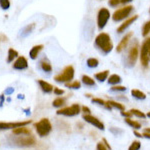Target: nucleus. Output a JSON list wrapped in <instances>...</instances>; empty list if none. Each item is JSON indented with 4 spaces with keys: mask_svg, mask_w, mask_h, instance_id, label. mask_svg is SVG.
<instances>
[{
    "mask_svg": "<svg viewBox=\"0 0 150 150\" xmlns=\"http://www.w3.org/2000/svg\"><path fill=\"white\" fill-rule=\"evenodd\" d=\"M146 117L150 118V111H149V112H147V114H146Z\"/></svg>",
    "mask_w": 150,
    "mask_h": 150,
    "instance_id": "obj_46",
    "label": "nucleus"
},
{
    "mask_svg": "<svg viewBox=\"0 0 150 150\" xmlns=\"http://www.w3.org/2000/svg\"><path fill=\"white\" fill-rule=\"evenodd\" d=\"M34 28H35V24L34 23H31V24L26 25L25 27L21 30V35H22V37H26L27 35L30 34V33L34 30Z\"/></svg>",
    "mask_w": 150,
    "mask_h": 150,
    "instance_id": "obj_23",
    "label": "nucleus"
},
{
    "mask_svg": "<svg viewBox=\"0 0 150 150\" xmlns=\"http://www.w3.org/2000/svg\"><path fill=\"white\" fill-rule=\"evenodd\" d=\"M102 142H103V144H104V145H105V146H106V147H107V148H108V149H109V150H111V146H110L109 142H108V141H107V140H106L105 138H103V139H102Z\"/></svg>",
    "mask_w": 150,
    "mask_h": 150,
    "instance_id": "obj_41",
    "label": "nucleus"
},
{
    "mask_svg": "<svg viewBox=\"0 0 150 150\" xmlns=\"http://www.w3.org/2000/svg\"><path fill=\"white\" fill-rule=\"evenodd\" d=\"M75 75V69L72 65H68L60 72L59 74L54 76V81H56L57 83H67L73 80Z\"/></svg>",
    "mask_w": 150,
    "mask_h": 150,
    "instance_id": "obj_6",
    "label": "nucleus"
},
{
    "mask_svg": "<svg viewBox=\"0 0 150 150\" xmlns=\"http://www.w3.org/2000/svg\"><path fill=\"white\" fill-rule=\"evenodd\" d=\"M131 95L135 99H137V100H144V99H146V94L142 92L141 90H138V89H132Z\"/></svg>",
    "mask_w": 150,
    "mask_h": 150,
    "instance_id": "obj_22",
    "label": "nucleus"
},
{
    "mask_svg": "<svg viewBox=\"0 0 150 150\" xmlns=\"http://www.w3.org/2000/svg\"><path fill=\"white\" fill-rule=\"evenodd\" d=\"M81 82L84 84L85 86H89V87H93L96 85V82L94 80V78L88 76V75H82L81 77Z\"/></svg>",
    "mask_w": 150,
    "mask_h": 150,
    "instance_id": "obj_21",
    "label": "nucleus"
},
{
    "mask_svg": "<svg viewBox=\"0 0 150 150\" xmlns=\"http://www.w3.org/2000/svg\"><path fill=\"white\" fill-rule=\"evenodd\" d=\"M82 118H83L84 121H86L87 123H89V124L93 125L95 128H97L99 130H103L105 129V125H104V123L101 121V120H99L97 117H95V116L91 115V114H83L82 116Z\"/></svg>",
    "mask_w": 150,
    "mask_h": 150,
    "instance_id": "obj_11",
    "label": "nucleus"
},
{
    "mask_svg": "<svg viewBox=\"0 0 150 150\" xmlns=\"http://www.w3.org/2000/svg\"><path fill=\"white\" fill-rule=\"evenodd\" d=\"M85 96H86V97H88V98L92 97V95H91V94H85Z\"/></svg>",
    "mask_w": 150,
    "mask_h": 150,
    "instance_id": "obj_45",
    "label": "nucleus"
},
{
    "mask_svg": "<svg viewBox=\"0 0 150 150\" xmlns=\"http://www.w3.org/2000/svg\"><path fill=\"white\" fill-rule=\"evenodd\" d=\"M111 15L110 10L106 7H102L100 8L97 12V15H96V24H97V28L99 30L102 31L105 26L107 25L108 21L110 20Z\"/></svg>",
    "mask_w": 150,
    "mask_h": 150,
    "instance_id": "obj_7",
    "label": "nucleus"
},
{
    "mask_svg": "<svg viewBox=\"0 0 150 150\" xmlns=\"http://www.w3.org/2000/svg\"><path fill=\"white\" fill-rule=\"evenodd\" d=\"M43 47H44V46H43L42 44H38V45H34V46L31 48V50L29 51V56H30L31 59L35 60L36 58L38 57L39 53L42 51Z\"/></svg>",
    "mask_w": 150,
    "mask_h": 150,
    "instance_id": "obj_16",
    "label": "nucleus"
},
{
    "mask_svg": "<svg viewBox=\"0 0 150 150\" xmlns=\"http://www.w3.org/2000/svg\"><path fill=\"white\" fill-rule=\"evenodd\" d=\"M140 64L144 69H147L150 64V36L146 37L140 45L139 54Z\"/></svg>",
    "mask_w": 150,
    "mask_h": 150,
    "instance_id": "obj_4",
    "label": "nucleus"
},
{
    "mask_svg": "<svg viewBox=\"0 0 150 150\" xmlns=\"http://www.w3.org/2000/svg\"><path fill=\"white\" fill-rule=\"evenodd\" d=\"M14 69L16 70H24L28 67V61L24 56H18L16 60L14 61L13 65H12Z\"/></svg>",
    "mask_w": 150,
    "mask_h": 150,
    "instance_id": "obj_14",
    "label": "nucleus"
},
{
    "mask_svg": "<svg viewBox=\"0 0 150 150\" xmlns=\"http://www.w3.org/2000/svg\"><path fill=\"white\" fill-rule=\"evenodd\" d=\"M137 19H138V15H132V16H130V17H128L127 19H125V20L122 21L121 24H119V26L117 27V32L119 33V34L126 32L127 29L129 28Z\"/></svg>",
    "mask_w": 150,
    "mask_h": 150,
    "instance_id": "obj_12",
    "label": "nucleus"
},
{
    "mask_svg": "<svg viewBox=\"0 0 150 150\" xmlns=\"http://www.w3.org/2000/svg\"><path fill=\"white\" fill-rule=\"evenodd\" d=\"M133 133H134V135H135V136H136V137H138V138H141V137H142V133L138 132L136 129H134V130H133Z\"/></svg>",
    "mask_w": 150,
    "mask_h": 150,
    "instance_id": "obj_42",
    "label": "nucleus"
},
{
    "mask_svg": "<svg viewBox=\"0 0 150 150\" xmlns=\"http://www.w3.org/2000/svg\"><path fill=\"white\" fill-rule=\"evenodd\" d=\"M142 137L144 138H147V139H150V132H142Z\"/></svg>",
    "mask_w": 150,
    "mask_h": 150,
    "instance_id": "obj_43",
    "label": "nucleus"
},
{
    "mask_svg": "<svg viewBox=\"0 0 150 150\" xmlns=\"http://www.w3.org/2000/svg\"><path fill=\"white\" fill-rule=\"evenodd\" d=\"M149 34H150V20H147L141 28V35L144 38H146L148 37Z\"/></svg>",
    "mask_w": 150,
    "mask_h": 150,
    "instance_id": "obj_27",
    "label": "nucleus"
},
{
    "mask_svg": "<svg viewBox=\"0 0 150 150\" xmlns=\"http://www.w3.org/2000/svg\"><path fill=\"white\" fill-rule=\"evenodd\" d=\"M91 101H92V103L94 104H97V105L99 106H104L105 105V103H106V101L104 100V99L102 98H98V97H94L91 99Z\"/></svg>",
    "mask_w": 150,
    "mask_h": 150,
    "instance_id": "obj_35",
    "label": "nucleus"
},
{
    "mask_svg": "<svg viewBox=\"0 0 150 150\" xmlns=\"http://www.w3.org/2000/svg\"><path fill=\"white\" fill-rule=\"evenodd\" d=\"M109 75H110L109 70H103V71H100V72L95 73V75H94V78H95L98 82L103 83V82H105L106 80H107L108 77H109Z\"/></svg>",
    "mask_w": 150,
    "mask_h": 150,
    "instance_id": "obj_17",
    "label": "nucleus"
},
{
    "mask_svg": "<svg viewBox=\"0 0 150 150\" xmlns=\"http://www.w3.org/2000/svg\"><path fill=\"white\" fill-rule=\"evenodd\" d=\"M96 150H109L107 148V147L105 146V145L103 144V142H98L97 145H96Z\"/></svg>",
    "mask_w": 150,
    "mask_h": 150,
    "instance_id": "obj_38",
    "label": "nucleus"
},
{
    "mask_svg": "<svg viewBox=\"0 0 150 150\" xmlns=\"http://www.w3.org/2000/svg\"><path fill=\"white\" fill-rule=\"evenodd\" d=\"M19 56L18 55V52L16 51L15 49H13V48H10V49L8 50V56H7V62L8 63H11L12 61H14V59H16Z\"/></svg>",
    "mask_w": 150,
    "mask_h": 150,
    "instance_id": "obj_29",
    "label": "nucleus"
},
{
    "mask_svg": "<svg viewBox=\"0 0 150 150\" xmlns=\"http://www.w3.org/2000/svg\"><path fill=\"white\" fill-rule=\"evenodd\" d=\"M94 46L103 55L109 54L114 48L110 34H108L107 32H103V31L99 32L94 38Z\"/></svg>",
    "mask_w": 150,
    "mask_h": 150,
    "instance_id": "obj_1",
    "label": "nucleus"
},
{
    "mask_svg": "<svg viewBox=\"0 0 150 150\" xmlns=\"http://www.w3.org/2000/svg\"><path fill=\"white\" fill-rule=\"evenodd\" d=\"M149 13H150V9H149Z\"/></svg>",
    "mask_w": 150,
    "mask_h": 150,
    "instance_id": "obj_47",
    "label": "nucleus"
},
{
    "mask_svg": "<svg viewBox=\"0 0 150 150\" xmlns=\"http://www.w3.org/2000/svg\"><path fill=\"white\" fill-rule=\"evenodd\" d=\"M125 123L136 130H139L141 128V124L139 122H137L136 120H133L132 118H125Z\"/></svg>",
    "mask_w": 150,
    "mask_h": 150,
    "instance_id": "obj_26",
    "label": "nucleus"
},
{
    "mask_svg": "<svg viewBox=\"0 0 150 150\" xmlns=\"http://www.w3.org/2000/svg\"><path fill=\"white\" fill-rule=\"evenodd\" d=\"M38 84L40 85V88H41V90H42L43 92H45V93L53 92V89H54V87H53L51 84L49 83V82L44 81V80H38Z\"/></svg>",
    "mask_w": 150,
    "mask_h": 150,
    "instance_id": "obj_18",
    "label": "nucleus"
},
{
    "mask_svg": "<svg viewBox=\"0 0 150 150\" xmlns=\"http://www.w3.org/2000/svg\"><path fill=\"white\" fill-rule=\"evenodd\" d=\"M107 82L111 86L119 85V84L122 82V78H121V76L118 74H111V75H109V77H108Z\"/></svg>",
    "mask_w": 150,
    "mask_h": 150,
    "instance_id": "obj_19",
    "label": "nucleus"
},
{
    "mask_svg": "<svg viewBox=\"0 0 150 150\" xmlns=\"http://www.w3.org/2000/svg\"><path fill=\"white\" fill-rule=\"evenodd\" d=\"M81 112V107L79 104L75 103L71 106H67V107L60 108L59 110H57V114L58 115H63L67 116V117H73L78 114H80Z\"/></svg>",
    "mask_w": 150,
    "mask_h": 150,
    "instance_id": "obj_9",
    "label": "nucleus"
},
{
    "mask_svg": "<svg viewBox=\"0 0 150 150\" xmlns=\"http://www.w3.org/2000/svg\"><path fill=\"white\" fill-rule=\"evenodd\" d=\"M65 86L69 89H80L81 88V82L78 80H72L70 82L65 83Z\"/></svg>",
    "mask_w": 150,
    "mask_h": 150,
    "instance_id": "obj_30",
    "label": "nucleus"
},
{
    "mask_svg": "<svg viewBox=\"0 0 150 150\" xmlns=\"http://www.w3.org/2000/svg\"><path fill=\"white\" fill-rule=\"evenodd\" d=\"M86 65L89 68H97L99 66V60L95 57H90L86 60Z\"/></svg>",
    "mask_w": 150,
    "mask_h": 150,
    "instance_id": "obj_25",
    "label": "nucleus"
},
{
    "mask_svg": "<svg viewBox=\"0 0 150 150\" xmlns=\"http://www.w3.org/2000/svg\"><path fill=\"white\" fill-rule=\"evenodd\" d=\"M13 134L15 135H19V134H31V130L28 129L27 127L25 126H21V127H17L15 129H13Z\"/></svg>",
    "mask_w": 150,
    "mask_h": 150,
    "instance_id": "obj_28",
    "label": "nucleus"
},
{
    "mask_svg": "<svg viewBox=\"0 0 150 150\" xmlns=\"http://www.w3.org/2000/svg\"><path fill=\"white\" fill-rule=\"evenodd\" d=\"M133 0H108V5L111 8H118L120 6H124L130 4Z\"/></svg>",
    "mask_w": 150,
    "mask_h": 150,
    "instance_id": "obj_15",
    "label": "nucleus"
},
{
    "mask_svg": "<svg viewBox=\"0 0 150 150\" xmlns=\"http://www.w3.org/2000/svg\"><path fill=\"white\" fill-rule=\"evenodd\" d=\"M140 54V45L137 39L131 40L130 44L127 47V53L124 57V65L128 68L135 66Z\"/></svg>",
    "mask_w": 150,
    "mask_h": 150,
    "instance_id": "obj_2",
    "label": "nucleus"
},
{
    "mask_svg": "<svg viewBox=\"0 0 150 150\" xmlns=\"http://www.w3.org/2000/svg\"><path fill=\"white\" fill-rule=\"evenodd\" d=\"M31 120L28 121H20V122H0V130H8V129H15L17 127L26 126L30 124Z\"/></svg>",
    "mask_w": 150,
    "mask_h": 150,
    "instance_id": "obj_13",
    "label": "nucleus"
},
{
    "mask_svg": "<svg viewBox=\"0 0 150 150\" xmlns=\"http://www.w3.org/2000/svg\"><path fill=\"white\" fill-rule=\"evenodd\" d=\"M40 67H41V69H42L44 72H46V73H50V72H52V65L47 58H43V59L41 60Z\"/></svg>",
    "mask_w": 150,
    "mask_h": 150,
    "instance_id": "obj_20",
    "label": "nucleus"
},
{
    "mask_svg": "<svg viewBox=\"0 0 150 150\" xmlns=\"http://www.w3.org/2000/svg\"><path fill=\"white\" fill-rule=\"evenodd\" d=\"M65 103H66V99L63 97H58L52 102V105L56 108H60V107H62V106H64Z\"/></svg>",
    "mask_w": 150,
    "mask_h": 150,
    "instance_id": "obj_31",
    "label": "nucleus"
},
{
    "mask_svg": "<svg viewBox=\"0 0 150 150\" xmlns=\"http://www.w3.org/2000/svg\"><path fill=\"white\" fill-rule=\"evenodd\" d=\"M81 111L84 113V114H90V113H91L90 108L87 107V106H82V107H81Z\"/></svg>",
    "mask_w": 150,
    "mask_h": 150,
    "instance_id": "obj_40",
    "label": "nucleus"
},
{
    "mask_svg": "<svg viewBox=\"0 0 150 150\" xmlns=\"http://www.w3.org/2000/svg\"><path fill=\"white\" fill-rule=\"evenodd\" d=\"M34 127L36 129V132L40 137H45L51 132L52 125L50 123L48 118H42L38 122L34 123Z\"/></svg>",
    "mask_w": 150,
    "mask_h": 150,
    "instance_id": "obj_8",
    "label": "nucleus"
},
{
    "mask_svg": "<svg viewBox=\"0 0 150 150\" xmlns=\"http://www.w3.org/2000/svg\"><path fill=\"white\" fill-rule=\"evenodd\" d=\"M53 92H54L55 95L60 96V95H63V94H64V90H63V89L58 88V87H54V89H53Z\"/></svg>",
    "mask_w": 150,
    "mask_h": 150,
    "instance_id": "obj_37",
    "label": "nucleus"
},
{
    "mask_svg": "<svg viewBox=\"0 0 150 150\" xmlns=\"http://www.w3.org/2000/svg\"><path fill=\"white\" fill-rule=\"evenodd\" d=\"M130 112L132 113L133 116H135V117H137V118H141V119H145V118H146V114H144V112H142V111L139 109H131Z\"/></svg>",
    "mask_w": 150,
    "mask_h": 150,
    "instance_id": "obj_32",
    "label": "nucleus"
},
{
    "mask_svg": "<svg viewBox=\"0 0 150 150\" xmlns=\"http://www.w3.org/2000/svg\"><path fill=\"white\" fill-rule=\"evenodd\" d=\"M9 143L17 147H31L36 144V138L32 134H19L18 136H10Z\"/></svg>",
    "mask_w": 150,
    "mask_h": 150,
    "instance_id": "obj_3",
    "label": "nucleus"
},
{
    "mask_svg": "<svg viewBox=\"0 0 150 150\" xmlns=\"http://www.w3.org/2000/svg\"><path fill=\"white\" fill-rule=\"evenodd\" d=\"M143 131H144V132H150V128H148V127H147V128H144Z\"/></svg>",
    "mask_w": 150,
    "mask_h": 150,
    "instance_id": "obj_44",
    "label": "nucleus"
},
{
    "mask_svg": "<svg viewBox=\"0 0 150 150\" xmlns=\"http://www.w3.org/2000/svg\"><path fill=\"white\" fill-rule=\"evenodd\" d=\"M126 87L122 85H114L111 87V91H114V92H125L126 91Z\"/></svg>",
    "mask_w": 150,
    "mask_h": 150,
    "instance_id": "obj_34",
    "label": "nucleus"
},
{
    "mask_svg": "<svg viewBox=\"0 0 150 150\" xmlns=\"http://www.w3.org/2000/svg\"><path fill=\"white\" fill-rule=\"evenodd\" d=\"M121 115L123 116V117H125V118H131L132 117V113L130 112V110L129 111H121Z\"/></svg>",
    "mask_w": 150,
    "mask_h": 150,
    "instance_id": "obj_39",
    "label": "nucleus"
},
{
    "mask_svg": "<svg viewBox=\"0 0 150 150\" xmlns=\"http://www.w3.org/2000/svg\"><path fill=\"white\" fill-rule=\"evenodd\" d=\"M140 148H141V142L138 141V140H135L130 144L128 150H140Z\"/></svg>",
    "mask_w": 150,
    "mask_h": 150,
    "instance_id": "obj_33",
    "label": "nucleus"
},
{
    "mask_svg": "<svg viewBox=\"0 0 150 150\" xmlns=\"http://www.w3.org/2000/svg\"><path fill=\"white\" fill-rule=\"evenodd\" d=\"M132 37H133V32L132 31H129V32H126L123 37L121 38V40L118 42L117 46H116V52L117 53H121L123 52L124 50L127 49L128 45L130 44L132 40Z\"/></svg>",
    "mask_w": 150,
    "mask_h": 150,
    "instance_id": "obj_10",
    "label": "nucleus"
},
{
    "mask_svg": "<svg viewBox=\"0 0 150 150\" xmlns=\"http://www.w3.org/2000/svg\"><path fill=\"white\" fill-rule=\"evenodd\" d=\"M0 7L3 10H7L10 7V1L9 0H0Z\"/></svg>",
    "mask_w": 150,
    "mask_h": 150,
    "instance_id": "obj_36",
    "label": "nucleus"
},
{
    "mask_svg": "<svg viewBox=\"0 0 150 150\" xmlns=\"http://www.w3.org/2000/svg\"><path fill=\"white\" fill-rule=\"evenodd\" d=\"M107 103L109 104L110 107L112 108V109L114 108V109H117L119 111H124L125 110V106L120 102H116V101H113V100H108Z\"/></svg>",
    "mask_w": 150,
    "mask_h": 150,
    "instance_id": "obj_24",
    "label": "nucleus"
},
{
    "mask_svg": "<svg viewBox=\"0 0 150 150\" xmlns=\"http://www.w3.org/2000/svg\"><path fill=\"white\" fill-rule=\"evenodd\" d=\"M134 11V6L133 5H124L121 7H118L117 9H115V11L111 15V19L114 22H122L125 19L131 16V14Z\"/></svg>",
    "mask_w": 150,
    "mask_h": 150,
    "instance_id": "obj_5",
    "label": "nucleus"
}]
</instances>
